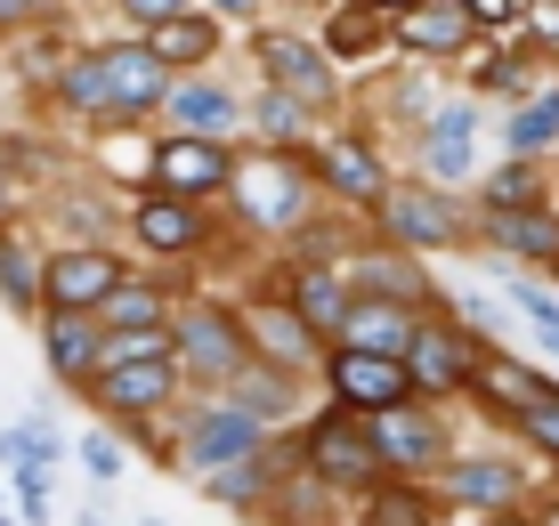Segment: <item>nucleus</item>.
Wrapping results in <instances>:
<instances>
[{
    "mask_svg": "<svg viewBox=\"0 0 559 526\" xmlns=\"http://www.w3.org/2000/svg\"><path fill=\"white\" fill-rule=\"evenodd\" d=\"M544 526H559V511H551V518H544Z\"/></svg>",
    "mask_w": 559,
    "mask_h": 526,
    "instance_id": "nucleus-41",
    "label": "nucleus"
},
{
    "mask_svg": "<svg viewBox=\"0 0 559 526\" xmlns=\"http://www.w3.org/2000/svg\"><path fill=\"white\" fill-rule=\"evenodd\" d=\"M462 16H471V25H503L511 0H462Z\"/></svg>",
    "mask_w": 559,
    "mask_h": 526,
    "instance_id": "nucleus-35",
    "label": "nucleus"
},
{
    "mask_svg": "<svg viewBox=\"0 0 559 526\" xmlns=\"http://www.w3.org/2000/svg\"><path fill=\"white\" fill-rule=\"evenodd\" d=\"M300 316L308 324H341V316H349V291H341L333 276H308L300 284Z\"/></svg>",
    "mask_w": 559,
    "mask_h": 526,
    "instance_id": "nucleus-26",
    "label": "nucleus"
},
{
    "mask_svg": "<svg viewBox=\"0 0 559 526\" xmlns=\"http://www.w3.org/2000/svg\"><path fill=\"white\" fill-rule=\"evenodd\" d=\"M33 291H41V276H33V260L16 243H0V300L9 308H33Z\"/></svg>",
    "mask_w": 559,
    "mask_h": 526,
    "instance_id": "nucleus-27",
    "label": "nucleus"
},
{
    "mask_svg": "<svg viewBox=\"0 0 559 526\" xmlns=\"http://www.w3.org/2000/svg\"><path fill=\"white\" fill-rule=\"evenodd\" d=\"M227 179H236V203L252 211V219H267V227L300 219V179L284 163H252V170H227Z\"/></svg>",
    "mask_w": 559,
    "mask_h": 526,
    "instance_id": "nucleus-8",
    "label": "nucleus"
},
{
    "mask_svg": "<svg viewBox=\"0 0 559 526\" xmlns=\"http://www.w3.org/2000/svg\"><path fill=\"white\" fill-rule=\"evenodd\" d=\"M406 41L414 49H462V41H471V16H462V9H421L406 25Z\"/></svg>",
    "mask_w": 559,
    "mask_h": 526,
    "instance_id": "nucleus-21",
    "label": "nucleus"
},
{
    "mask_svg": "<svg viewBox=\"0 0 559 526\" xmlns=\"http://www.w3.org/2000/svg\"><path fill=\"white\" fill-rule=\"evenodd\" d=\"M390 227H397V243H421V251H438V243L462 236L454 203H447L438 187H397V194H390Z\"/></svg>",
    "mask_w": 559,
    "mask_h": 526,
    "instance_id": "nucleus-5",
    "label": "nucleus"
},
{
    "mask_svg": "<svg viewBox=\"0 0 559 526\" xmlns=\"http://www.w3.org/2000/svg\"><path fill=\"white\" fill-rule=\"evenodd\" d=\"M260 333H267V340H276V357H308V333H300V324H293V316H267V324H260Z\"/></svg>",
    "mask_w": 559,
    "mask_h": 526,
    "instance_id": "nucleus-31",
    "label": "nucleus"
},
{
    "mask_svg": "<svg viewBox=\"0 0 559 526\" xmlns=\"http://www.w3.org/2000/svg\"><path fill=\"white\" fill-rule=\"evenodd\" d=\"M66 97L73 106H122V113H146L163 97V65L146 49H98L66 73Z\"/></svg>",
    "mask_w": 559,
    "mask_h": 526,
    "instance_id": "nucleus-1",
    "label": "nucleus"
},
{
    "mask_svg": "<svg viewBox=\"0 0 559 526\" xmlns=\"http://www.w3.org/2000/svg\"><path fill=\"white\" fill-rule=\"evenodd\" d=\"M341 324H349V340L365 348V357H397V348L414 340V324L397 316L390 300H373V308H349V316H341Z\"/></svg>",
    "mask_w": 559,
    "mask_h": 526,
    "instance_id": "nucleus-16",
    "label": "nucleus"
},
{
    "mask_svg": "<svg viewBox=\"0 0 559 526\" xmlns=\"http://www.w3.org/2000/svg\"><path fill=\"white\" fill-rule=\"evenodd\" d=\"M98 308H106L114 324H122V340H139V333H154V316H163V308H154V291H130V284H114V291H106Z\"/></svg>",
    "mask_w": 559,
    "mask_h": 526,
    "instance_id": "nucleus-22",
    "label": "nucleus"
},
{
    "mask_svg": "<svg viewBox=\"0 0 559 526\" xmlns=\"http://www.w3.org/2000/svg\"><path fill=\"white\" fill-rule=\"evenodd\" d=\"M146 526H163V518H146Z\"/></svg>",
    "mask_w": 559,
    "mask_h": 526,
    "instance_id": "nucleus-42",
    "label": "nucleus"
},
{
    "mask_svg": "<svg viewBox=\"0 0 559 526\" xmlns=\"http://www.w3.org/2000/svg\"><path fill=\"white\" fill-rule=\"evenodd\" d=\"M106 405L114 414H146L170 397V357H106Z\"/></svg>",
    "mask_w": 559,
    "mask_h": 526,
    "instance_id": "nucleus-11",
    "label": "nucleus"
},
{
    "mask_svg": "<svg viewBox=\"0 0 559 526\" xmlns=\"http://www.w3.org/2000/svg\"><path fill=\"white\" fill-rule=\"evenodd\" d=\"M211 41H219V25H203V16L170 9L163 25L146 33V57H154V65H195V57H211Z\"/></svg>",
    "mask_w": 559,
    "mask_h": 526,
    "instance_id": "nucleus-14",
    "label": "nucleus"
},
{
    "mask_svg": "<svg viewBox=\"0 0 559 526\" xmlns=\"http://www.w3.org/2000/svg\"><path fill=\"white\" fill-rule=\"evenodd\" d=\"M381 9H414V0H381Z\"/></svg>",
    "mask_w": 559,
    "mask_h": 526,
    "instance_id": "nucleus-40",
    "label": "nucleus"
},
{
    "mask_svg": "<svg viewBox=\"0 0 559 526\" xmlns=\"http://www.w3.org/2000/svg\"><path fill=\"white\" fill-rule=\"evenodd\" d=\"M49 364L57 373H90V364H98V333H90L82 316H49Z\"/></svg>",
    "mask_w": 559,
    "mask_h": 526,
    "instance_id": "nucleus-18",
    "label": "nucleus"
},
{
    "mask_svg": "<svg viewBox=\"0 0 559 526\" xmlns=\"http://www.w3.org/2000/svg\"><path fill=\"white\" fill-rule=\"evenodd\" d=\"M219 9H227V16H252V9H260V0H219Z\"/></svg>",
    "mask_w": 559,
    "mask_h": 526,
    "instance_id": "nucleus-38",
    "label": "nucleus"
},
{
    "mask_svg": "<svg viewBox=\"0 0 559 526\" xmlns=\"http://www.w3.org/2000/svg\"><path fill=\"white\" fill-rule=\"evenodd\" d=\"M260 65L267 82H276L293 106H308V97H333V65H324L308 41H284V33H260Z\"/></svg>",
    "mask_w": 559,
    "mask_h": 526,
    "instance_id": "nucleus-4",
    "label": "nucleus"
},
{
    "mask_svg": "<svg viewBox=\"0 0 559 526\" xmlns=\"http://www.w3.org/2000/svg\"><path fill=\"white\" fill-rule=\"evenodd\" d=\"M49 300H57V316H82V308H98L114 284H122V267L106 260V251H66V260H49Z\"/></svg>",
    "mask_w": 559,
    "mask_h": 526,
    "instance_id": "nucleus-3",
    "label": "nucleus"
},
{
    "mask_svg": "<svg viewBox=\"0 0 559 526\" xmlns=\"http://www.w3.org/2000/svg\"><path fill=\"white\" fill-rule=\"evenodd\" d=\"M519 316H527L535 333L551 340V357H559V300H544V291H527V284H519Z\"/></svg>",
    "mask_w": 559,
    "mask_h": 526,
    "instance_id": "nucleus-29",
    "label": "nucleus"
},
{
    "mask_svg": "<svg viewBox=\"0 0 559 526\" xmlns=\"http://www.w3.org/2000/svg\"><path fill=\"white\" fill-rule=\"evenodd\" d=\"M373 526H430V511H421V494H381Z\"/></svg>",
    "mask_w": 559,
    "mask_h": 526,
    "instance_id": "nucleus-30",
    "label": "nucleus"
},
{
    "mask_svg": "<svg viewBox=\"0 0 559 526\" xmlns=\"http://www.w3.org/2000/svg\"><path fill=\"white\" fill-rule=\"evenodd\" d=\"M519 194H527V170H503V179H495V203H503V211H511V203H519Z\"/></svg>",
    "mask_w": 559,
    "mask_h": 526,
    "instance_id": "nucleus-36",
    "label": "nucleus"
},
{
    "mask_svg": "<svg viewBox=\"0 0 559 526\" xmlns=\"http://www.w3.org/2000/svg\"><path fill=\"white\" fill-rule=\"evenodd\" d=\"M82 462H90V470H98V478H114V470H122V454H114V438H82Z\"/></svg>",
    "mask_w": 559,
    "mask_h": 526,
    "instance_id": "nucleus-32",
    "label": "nucleus"
},
{
    "mask_svg": "<svg viewBox=\"0 0 559 526\" xmlns=\"http://www.w3.org/2000/svg\"><path fill=\"white\" fill-rule=\"evenodd\" d=\"M170 106H179V122H187V139H211V130H227L236 122V97L227 89H170Z\"/></svg>",
    "mask_w": 559,
    "mask_h": 526,
    "instance_id": "nucleus-17",
    "label": "nucleus"
},
{
    "mask_svg": "<svg viewBox=\"0 0 559 526\" xmlns=\"http://www.w3.org/2000/svg\"><path fill=\"white\" fill-rule=\"evenodd\" d=\"M454 486H462V502H487V511H495V502H511V486H519V478L503 470V462H462V478H454Z\"/></svg>",
    "mask_w": 559,
    "mask_h": 526,
    "instance_id": "nucleus-23",
    "label": "nucleus"
},
{
    "mask_svg": "<svg viewBox=\"0 0 559 526\" xmlns=\"http://www.w3.org/2000/svg\"><path fill=\"white\" fill-rule=\"evenodd\" d=\"M324 179L341 194H381V163L365 146H324Z\"/></svg>",
    "mask_w": 559,
    "mask_h": 526,
    "instance_id": "nucleus-20",
    "label": "nucleus"
},
{
    "mask_svg": "<svg viewBox=\"0 0 559 526\" xmlns=\"http://www.w3.org/2000/svg\"><path fill=\"white\" fill-rule=\"evenodd\" d=\"M187 454H195V470H236V462H252L260 454V421L252 414H203L195 421V438H187Z\"/></svg>",
    "mask_w": 559,
    "mask_h": 526,
    "instance_id": "nucleus-6",
    "label": "nucleus"
},
{
    "mask_svg": "<svg viewBox=\"0 0 559 526\" xmlns=\"http://www.w3.org/2000/svg\"><path fill=\"white\" fill-rule=\"evenodd\" d=\"M406 381H421V388H462V381H471V348L447 340V333H414L406 340Z\"/></svg>",
    "mask_w": 559,
    "mask_h": 526,
    "instance_id": "nucleus-13",
    "label": "nucleus"
},
{
    "mask_svg": "<svg viewBox=\"0 0 559 526\" xmlns=\"http://www.w3.org/2000/svg\"><path fill=\"white\" fill-rule=\"evenodd\" d=\"M471 130H478L471 106H438V122H430V170L438 179H471Z\"/></svg>",
    "mask_w": 559,
    "mask_h": 526,
    "instance_id": "nucleus-15",
    "label": "nucleus"
},
{
    "mask_svg": "<svg viewBox=\"0 0 559 526\" xmlns=\"http://www.w3.org/2000/svg\"><path fill=\"white\" fill-rule=\"evenodd\" d=\"M252 113H260V130H293V97H260Z\"/></svg>",
    "mask_w": 559,
    "mask_h": 526,
    "instance_id": "nucleus-34",
    "label": "nucleus"
},
{
    "mask_svg": "<svg viewBox=\"0 0 559 526\" xmlns=\"http://www.w3.org/2000/svg\"><path fill=\"white\" fill-rule=\"evenodd\" d=\"M187 357V373H203V381H227L243 364V333L219 316V308H195V316L179 324V340H170Z\"/></svg>",
    "mask_w": 559,
    "mask_h": 526,
    "instance_id": "nucleus-2",
    "label": "nucleus"
},
{
    "mask_svg": "<svg viewBox=\"0 0 559 526\" xmlns=\"http://www.w3.org/2000/svg\"><path fill=\"white\" fill-rule=\"evenodd\" d=\"M495 243H503V251H559V227H551V219H519V211H503V219H495Z\"/></svg>",
    "mask_w": 559,
    "mask_h": 526,
    "instance_id": "nucleus-25",
    "label": "nucleus"
},
{
    "mask_svg": "<svg viewBox=\"0 0 559 526\" xmlns=\"http://www.w3.org/2000/svg\"><path fill=\"white\" fill-rule=\"evenodd\" d=\"M365 445H373L381 462H397V470H421V462H438V454H447V438H438L421 414H397V405H390V414H373Z\"/></svg>",
    "mask_w": 559,
    "mask_h": 526,
    "instance_id": "nucleus-10",
    "label": "nucleus"
},
{
    "mask_svg": "<svg viewBox=\"0 0 559 526\" xmlns=\"http://www.w3.org/2000/svg\"><path fill=\"white\" fill-rule=\"evenodd\" d=\"M333 388L349 405H381V414H390V405L406 397V364H397V357H365V348H341V357H333Z\"/></svg>",
    "mask_w": 559,
    "mask_h": 526,
    "instance_id": "nucleus-7",
    "label": "nucleus"
},
{
    "mask_svg": "<svg viewBox=\"0 0 559 526\" xmlns=\"http://www.w3.org/2000/svg\"><path fill=\"white\" fill-rule=\"evenodd\" d=\"M211 494H227V502H243V494H252V462H236V470H219V478H211Z\"/></svg>",
    "mask_w": 559,
    "mask_h": 526,
    "instance_id": "nucleus-33",
    "label": "nucleus"
},
{
    "mask_svg": "<svg viewBox=\"0 0 559 526\" xmlns=\"http://www.w3.org/2000/svg\"><path fill=\"white\" fill-rule=\"evenodd\" d=\"M16 9H25V0H0V16H16Z\"/></svg>",
    "mask_w": 559,
    "mask_h": 526,
    "instance_id": "nucleus-39",
    "label": "nucleus"
},
{
    "mask_svg": "<svg viewBox=\"0 0 559 526\" xmlns=\"http://www.w3.org/2000/svg\"><path fill=\"white\" fill-rule=\"evenodd\" d=\"M154 170H163L170 194H211V187H227V154L211 146V139H170L163 154H154Z\"/></svg>",
    "mask_w": 559,
    "mask_h": 526,
    "instance_id": "nucleus-12",
    "label": "nucleus"
},
{
    "mask_svg": "<svg viewBox=\"0 0 559 526\" xmlns=\"http://www.w3.org/2000/svg\"><path fill=\"white\" fill-rule=\"evenodd\" d=\"M308 462H317L324 478H341V486L381 478V454L365 445V430H349V421H317V438H308Z\"/></svg>",
    "mask_w": 559,
    "mask_h": 526,
    "instance_id": "nucleus-9",
    "label": "nucleus"
},
{
    "mask_svg": "<svg viewBox=\"0 0 559 526\" xmlns=\"http://www.w3.org/2000/svg\"><path fill=\"white\" fill-rule=\"evenodd\" d=\"M551 130H559V89L544 97V106H527V113H511V146H519V154H535V146H544V139H551Z\"/></svg>",
    "mask_w": 559,
    "mask_h": 526,
    "instance_id": "nucleus-28",
    "label": "nucleus"
},
{
    "mask_svg": "<svg viewBox=\"0 0 559 526\" xmlns=\"http://www.w3.org/2000/svg\"><path fill=\"white\" fill-rule=\"evenodd\" d=\"M519 421H527V438H544L551 454H559V388L527 381V397H519Z\"/></svg>",
    "mask_w": 559,
    "mask_h": 526,
    "instance_id": "nucleus-24",
    "label": "nucleus"
},
{
    "mask_svg": "<svg viewBox=\"0 0 559 526\" xmlns=\"http://www.w3.org/2000/svg\"><path fill=\"white\" fill-rule=\"evenodd\" d=\"M179 0H130V16H170Z\"/></svg>",
    "mask_w": 559,
    "mask_h": 526,
    "instance_id": "nucleus-37",
    "label": "nucleus"
},
{
    "mask_svg": "<svg viewBox=\"0 0 559 526\" xmlns=\"http://www.w3.org/2000/svg\"><path fill=\"white\" fill-rule=\"evenodd\" d=\"M139 236L154 251H187V243H195V219H187L179 194H163V203H139Z\"/></svg>",
    "mask_w": 559,
    "mask_h": 526,
    "instance_id": "nucleus-19",
    "label": "nucleus"
}]
</instances>
